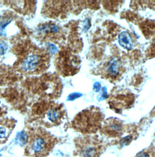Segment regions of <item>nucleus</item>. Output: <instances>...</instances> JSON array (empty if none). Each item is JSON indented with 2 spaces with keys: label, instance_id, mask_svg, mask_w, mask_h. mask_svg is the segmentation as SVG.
<instances>
[{
  "label": "nucleus",
  "instance_id": "f257e3e1",
  "mask_svg": "<svg viewBox=\"0 0 155 157\" xmlns=\"http://www.w3.org/2000/svg\"><path fill=\"white\" fill-rule=\"evenodd\" d=\"M102 121V114L99 110H86L78 115L76 125L82 132H95Z\"/></svg>",
  "mask_w": 155,
  "mask_h": 157
},
{
  "label": "nucleus",
  "instance_id": "f03ea898",
  "mask_svg": "<svg viewBox=\"0 0 155 157\" xmlns=\"http://www.w3.org/2000/svg\"><path fill=\"white\" fill-rule=\"evenodd\" d=\"M47 149L46 142L44 139L41 137H39L36 138L34 141L32 142L30 150L35 155H38L46 151Z\"/></svg>",
  "mask_w": 155,
  "mask_h": 157
},
{
  "label": "nucleus",
  "instance_id": "7ed1b4c3",
  "mask_svg": "<svg viewBox=\"0 0 155 157\" xmlns=\"http://www.w3.org/2000/svg\"><path fill=\"white\" fill-rule=\"evenodd\" d=\"M39 63V59L35 55H30L25 58L22 63V67L25 71H32L36 68Z\"/></svg>",
  "mask_w": 155,
  "mask_h": 157
},
{
  "label": "nucleus",
  "instance_id": "20e7f679",
  "mask_svg": "<svg viewBox=\"0 0 155 157\" xmlns=\"http://www.w3.org/2000/svg\"><path fill=\"white\" fill-rule=\"evenodd\" d=\"M120 45L125 49H130L133 46V43L131 37L126 31L122 32L118 38Z\"/></svg>",
  "mask_w": 155,
  "mask_h": 157
},
{
  "label": "nucleus",
  "instance_id": "39448f33",
  "mask_svg": "<svg viewBox=\"0 0 155 157\" xmlns=\"http://www.w3.org/2000/svg\"><path fill=\"white\" fill-rule=\"evenodd\" d=\"M59 31V28L57 26L53 24H47L38 28V32L42 34L47 33H56Z\"/></svg>",
  "mask_w": 155,
  "mask_h": 157
},
{
  "label": "nucleus",
  "instance_id": "423d86ee",
  "mask_svg": "<svg viewBox=\"0 0 155 157\" xmlns=\"http://www.w3.org/2000/svg\"><path fill=\"white\" fill-rule=\"evenodd\" d=\"M108 72L112 76H117L119 74V63L117 60H112L110 62Z\"/></svg>",
  "mask_w": 155,
  "mask_h": 157
},
{
  "label": "nucleus",
  "instance_id": "0eeeda50",
  "mask_svg": "<svg viewBox=\"0 0 155 157\" xmlns=\"http://www.w3.org/2000/svg\"><path fill=\"white\" fill-rule=\"evenodd\" d=\"M12 20L11 17H0V35H4L6 34L4 30L6 26L11 23Z\"/></svg>",
  "mask_w": 155,
  "mask_h": 157
},
{
  "label": "nucleus",
  "instance_id": "6e6552de",
  "mask_svg": "<svg viewBox=\"0 0 155 157\" xmlns=\"http://www.w3.org/2000/svg\"><path fill=\"white\" fill-rule=\"evenodd\" d=\"M61 112L58 110L51 109L48 112L47 117L48 119L51 122H55L61 117Z\"/></svg>",
  "mask_w": 155,
  "mask_h": 157
},
{
  "label": "nucleus",
  "instance_id": "1a4fd4ad",
  "mask_svg": "<svg viewBox=\"0 0 155 157\" xmlns=\"http://www.w3.org/2000/svg\"><path fill=\"white\" fill-rule=\"evenodd\" d=\"M7 48H8V46L6 43L3 42H0V56L5 54V53L7 50Z\"/></svg>",
  "mask_w": 155,
  "mask_h": 157
},
{
  "label": "nucleus",
  "instance_id": "9d476101",
  "mask_svg": "<svg viewBox=\"0 0 155 157\" xmlns=\"http://www.w3.org/2000/svg\"><path fill=\"white\" fill-rule=\"evenodd\" d=\"M48 48L50 50V51L51 52L52 54L55 53L57 51V48L53 44H51V43H49L48 44Z\"/></svg>",
  "mask_w": 155,
  "mask_h": 157
},
{
  "label": "nucleus",
  "instance_id": "9b49d317",
  "mask_svg": "<svg viewBox=\"0 0 155 157\" xmlns=\"http://www.w3.org/2000/svg\"><path fill=\"white\" fill-rule=\"evenodd\" d=\"M81 95L79 94H72L70 95L69 97H68V100H73L75 99L76 98H78V97H80Z\"/></svg>",
  "mask_w": 155,
  "mask_h": 157
},
{
  "label": "nucleus",
  "instance_id": "f8f14e48",
  "mask_svg": "<svg viewBox=\"0 0 155 157\" xmlns=\"http://www.w3.org/2000/svg\"><path fill=\"white\" fill-rule=\"evenodd\" d=\"M6 130L4 128L0 127V137H3L5 136Z\"/></svg>",
  "mask_w": 155,
  "mask_h": 157
},
{
  "label": "nucleus",
  "instance_id": "ddd939ff",
  "mask_svg": "<svg viewBox=\"0 0 155 157\" xmlns=\"http://www.w3.org/2000/svg\"><path fill=\"white\" fill-rule=\"evenodd\" d=\"M153 49L155 50V40H154L153 44Z\"/></svg>",
  "mask_w": 155,
  "mask_h": 157
}]
</instances>
